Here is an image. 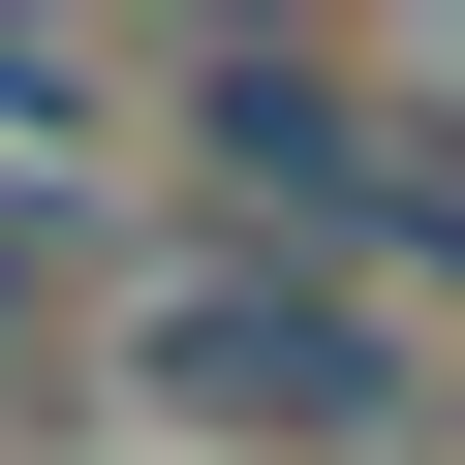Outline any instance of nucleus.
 Wrapping results in <instances>:
<instances>
[{
  "label": "nucleus",
  "instance_id": "obj_1",
  "mask_svg": "<svg viewBox=\"0 0 465 465\" xmlns=\"http://www.w3.org/2000/svg\"><path fill=\"white\" fill-rule=\"evenodd\" d=\"M186 124L249 155V217H311V249H372V280H465V124H403L372 63H186Z\"/></svg>",
  "mask_w": 465,
  "mask_h": 465
},
{
  "label": "nucleus",
  "instance_id": "obj_2",
  "mask_svg": "<svg viewBox=\"0 0 465 465\" xmlns=\"http://www.w3.org/2000/svg\"><path fill=\"white\" fill-rule=\"evenodd\" d=\"M124 372H155L186 434H372V403H403V372H372V311H341V280H280V249L155 280V311H124Z\"/></svg>",
  "mask_w": 465,
  "mask_h": 465
},
{
  "label": "nucleus",
  "instance_id": "obj_3",
  "mask_svg": "<svg viewBox=\"0 0 465 465\" xmlns=\"http://www.w3.org/2000/svg\"><path fill=\"white\" fill-rule=\"evenodd\" d=\"M0 124H32V186H63V124H94V63H63V32H0Z\"/></svg>",
  "mask_w": 465,
  "mask_h": 465
},
{
  "label": "nucleus",
  "instance_id": "obj_4",
  "mask_svg": "<svg viewBox=\"0 0 465 465\" xmlns=\"http://www.w3.org/2000/svg\"><path fill=\"white\" fill-rule=\"evenodd\" d=\"M32 249H63V186H0V311H32Z\"/></svg>",
  "mask_w": 465,
  "mask_h": 465
}]
</instances>
